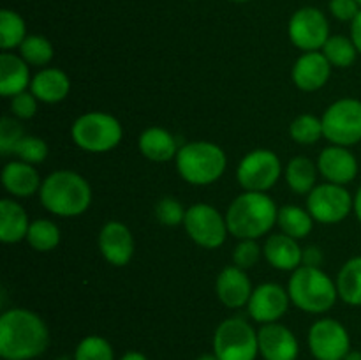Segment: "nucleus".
I'll return each mask as SVG.
<instances>
[{
  "mask_svg": "<svg viewBox=\"0 0 361 360\" xmlns=\"http://www.w3.org/2000/svg\"><path fill=\"white\" fill-rule=\"evenodd\" d=\"M317 164H314L309 157H293L286 166V182L289 189L296 194H309L316 187Z\"/></svg>",
  "mask_w": 361,
  "mask_h": 360,
  "instance_id": "bb28decb",
  "label": "nucleus"
},
{
  "mask_svg": "<svg viewBox=\"0 0 361 360\" xmlns=\"http://www.w3.org/2000/svg\"><path fill=\"white\" fill-rule=\"evenodd\" d=\"M39 200L46 210L59 217H78L92 203L90 184L80 173L59 169L42 180Z\"/></svg>",
  "mask_w": 361,
  "mask_h": 360,
  "instance_id": "7ed1b4c3",
  "label": "nucleus"
},
{
  "mask_svg": "<svg viewBox=\"0 0 361 360\" xmlns=\"http://www.w3.org/2000/svg\"><path fill=\"white\" fill-rule=\"evenodd\" d=\"M140 152L154 162H168L178 154L176 138L164 127H148L137 140Z\"/></svg>",
  "mask_w": 361,
  "mask_h": 360,
  "instance_id": "b1692460",
  "label": "nucleus"
},
{
  "mask_svg": "<svg viewBox=\"0 0 361 360\" xmlns=\"http://www.w3.org/2000/svg\"><path fill=\"white\" fill-rule=\"evenodd\" d=\"M27 134H25L23 126L16 116H2V120H0V152H2V155L13 154L16 145Z\"/></svg>",
  "mask_w": 361,
  "mask_h": 360,
  "instance_id": "c9c22d12",
  "label": "nucleus"
},
{
  "mask_svg": "<svg viewBox=\"0 0 361 360\" xmlns=\"http://www.w3.org/2000/svg\"><path fill=\"white\" fill-rule=\"evenodd\" d=\"M289 136L293 138V141L300 145H314L324 138L323 134V120L317 119L316 115H309V113H303V115L296 116L295 120L289 126Z\"/></svg>",
  "mask_w": 361,
  "mask_h": 360,
  "instance_id": "473e14b6",
  "label": "nucleus"
},
{
  "mask_svg": "<svg viewBox=\"0 0 361 360\" xmlns=\"http://www.w3.org/2000/svg\"><path fill=\"white\" fill-rule=\"evenodd\" d=\"M120 360H148L147 355H143L141 352H127L120 356Z\"/></svg>",
  "mask_w": 361,
  "mask_h": 360,
  "instance_id": "c03bdc74",
  "label": "nucleus"
},
{
  "mask_svg": "<svg viewBox=\"0 0 361 360\" xmlns=\"http://www.w3.org/2000/svg\"><path fill=\"white\" fill-rule=\"evenodd\" d=\"M27 240L35 251L48 253V251H53L60 244V229L49 219H35V221L30 222Z\"/></svg>",
  "mask_w": 361,
  "mask_h": 360,
  "instance_id": "7c9ffc66",
  "label": "nucleus"
},
{
  "mask_svg": "<svg viewBox=\"0 0 361 360\" xmlns=\"http://www.w3.org/2000/svg\"><path fill=\"white\" fill-rule=\"evenodd\" d=\"M99 249L113 267H126L134 254V239L130 229L120 221H108L99 233Z\"/></svg>",
  "mask_w": 361,
  "mask_h": 360,
  "instance_id": "dca6fc26",
  "label": "nucleus"
},
{
  "mask_svg": "<svg viewBox=\"0 0 361 360\" xmlns=\"http://www.w3.org/2000/svg\"><path fill=\"white\" fill-rule=\"evenodd\" d=\"M344 360H361V352H358V349H351V352L345 355Z\"/></svg>",
  "mask_w": 361,
  "mask_h": 360,
  "instance_id": "a18cd8bd",
  "label": "nucleus"
},
{
  "mask_svg": "<svg viewBox=\"0 0 361 360\" xmlns=\"http://www.w3.org/2000/svg\"><path fill=\"white\" fill-rule=\"evenodd\" d=\"M279 208L267 193L245 191L236 196L226 212V222L238 240H257L277 224Z\"/></svg>",
  "mask_w": 361,
  "mask_h": 360,
  "instance_id": "f03ea898",
  "label": "nucleus"
},
{
  "mask_svg": "<svg viewBox=\"0 0 361 360\" xmlns=\"http://www.w3.org/2000/svg\"><path fill=\"white\" fill-rule=\"evenodd\" d=\"M351 39L361 55V11L358 13V16L351 21Z\"/></svg>",
  "mask_w": 361,
  "mask_h": 360,
  "instance_id": "79ce46f5",
  "label": "nucleus"
},
{
  "mask_svg": "<svg viewBox=\"0 0 361 360\" xmlns=\"http://www.w3.org/2000/svg\"><path fill=\"white\" fill-rule=\"evenodd\" d=\"M277 224L281 226L282 233L300 240L305 239L314 228V217L307 208L298 207V205H284L279 208Z\"/></svg>",
  "mask_w": 361,
  "mask_h": 360,
  "instance_id": "cd10ccee",
  "label": "nucleus"
},
{
  "mask_svg": "<svg viewBox=\"0 0 361 360\" xmlns=\"http://www.w3.org/2000/svg\"><path fill=\"white\" fill-rule=\"evenodd\" d=\"M323 134L331 145L351 147L361 141V101L338 99L330 104L321 116Z\"/></svg>",
  "mask_w": 361,
  "mask_h": 360,
  "instance_id": "6e6552de",
  "label": "nucleus"
},
{
  "mask_svg": "<svg viewBox=\"0 0 361 360\" xmlns=\"http://www.w3.org/2000/svg\"><path fill=\"white\" fill-rule=\"evenodd\" d=\"M259 355L263 360H296L300 355V344L291 328L282 323L261 325L257 330Z\"/></svg>",
  "mask_w": 361,
  "mask_h": 360,
  "instance_id": "2eb2a0df",
  "label": "nucleus"
},
{
  "mask_svg": "<svg viewBox=\"0 0 361 360\" xmlns=\"http://www.w3.org/2000/svg\"><path fill=\"white\" fill-rule=\"evenodd\" d=\"M317 169L326 182L345 186L358 175V161L355 154L348 150V147L330 145L321 150L317 157Z\"/></svg>",
  "mask_w": 361,
  "mask_h": 360,
  "instance_id": "f3484780",
  "label": "nucleus"
},
{
  "mask_svg": "<svg viewBox=\"0 0 361 360\" xmlns=\"http://www.w3.org/2000/svg\"><path fill=\"white\" fill-rule=\"evenodd\" d=\"M73 360H115V349L102 335H87L78 342Z\"/></svg>",
  "mask_w": 361,
  "mask_h": 360,
  "instance_id": "72a5a7b5",
  "label": "nucleus"
},
{
  "mask_svg": "<svg viewBox=\"0 0 361 360\" xmlns=\"http://www.w3.org/2000/svg\"><path fill=\"white\" fill-rule=\"evenodd\" d=\"M323 261V253L317 246H309L303 249V260L302 265H309V267H319Z\"/></svg>",
  "mask_w": 361,
  "mask_h": 360,
  "instance_id": "a19ab883",
  "label": "nucleus"
},
{
  "mask_svg": "<svg viewBox=\"0 0 361 360\" xmlns=\"http://www.w3.org/2000/svg\"><path fill=\"white\" fill-rule=\"evenodd\" d=\"M49 346L46 321L34 311L13 307L0 316V356L4 360H34Z\"/></svg>",
  "mask_w": 361,
  "mask_h": 360,
  "instance_id": "f257e3e1",
  "label": "nucleus"
},
{
  "mask_svg": "<svg viewBox=\"0 0 361 360\" xmlns=\"http://www.w3.org/2000/svg\"><path fill=\"white\" fill-rule=\"evenodd\" d=\"M30 221L20 203L4 198L0 201V240L4 244H18L27 239Z\"/></svg>",
  "mask_w": 361,
  "mask_h": 360,
  "instance_id": "393cba45",
  "label": "nucleus"
},
{
  "mask_svg": "<svg viewBox=\"0 0 361 360\" xmlns=\"http://www.w3.org/2000/svg\"><path fill=\"white\" fill-rule=\"evenodd\" d=\"M291 302L303 313L323 314L335 306L338 299L337 282L319 267L302 265L291 274L288 282Z\"/></svg>",
  "mask_w": 361,
  "mask_h": 360,
  "instance_id": "20e7f679",
  "label": "nucleus"
},
{
  "mask_svg": "<svg viewBox=\"0 0 361 360\" xmlns=\"http://www.w3.org/2000/svg\"><path fill=\"white\" fill-rule=\"evenodd\" d=\"M337 289L342 302L348 306H361V256L345 261L337 275Z\"/></svg>",
  "mask_w": 361,
  "mask_h": 360,
  "instance_id": "a878e982",
  "label": "nucleus"
},
{
  "mask_svg": "<svg viewBox=\"0 0 361 360\" xmlns=\"http://www.w3.org/2000/svg\"><path fill=\"white\" fill-rule=\"evenodd\" d=\"M282 175V162L274 150L256 148L240 161L236 179L245 191L268 193Z\"/></svg>",
  "mask_w": 361,
  "mask_h": 360,
  "instance_id": "1a4fd4ad",
  "label": "nucleus"
},
{
  "mask_svg": "<svg viewBox=\"0 0 361 360\" xmlns=\"http://www.w3.org/2000/svg\"><path fill=\"white\" fill-rule=\"evenodd\" d=\"M196 360H219V359L215 356V353H203V355L197 356Z\"/></svg>",
  "mask_w": 361,
  "mask_h": 360,
  "instance_id": "49530a36",
  "label": "nucleus"
},
{
  "mask_svg": "<svg viewBox=\"0 0 361 360\" xmlns=\"http://www.w3.org/2000/svg\"><path fill=\"white\" fill-rule=\"evenodd\" d=\"M289 302L291 299H289L288 289L275 282H264L254 288L247 304V311L256 323H277L288 313Z\"/></svg>",
  "mask_w": 361,
  "mask_h": 360,
  "instance_id": "4468645a",
  "label": "nucleus"
},
{
  "mask_svg": "<svg viewBox=\"0 0 361 360\" xmlns=\"http://www.w3.org/2000/svg\"><path fill=\"white\" fill-rule=\"evenodd\" d=\"M321 52L331 64V67H341V69L353 66L356 55H358V49H356L353 39L345 37V35H330Z\"/></svg>",
  "mask_w": 361,
  "mask_h": 360,
  "instance_id": "c756f323",
  "label": "nucleus"
},
{
  "mask_svg": "<svg viewBox=\"0 0 361 360\" xmlns=\"http://www.w3.org/2000/svg\"><path fill=\"white\" fill-rule=\"evenodd\" d=\"M25 39H27V25L23 18L16 11H0V48L4 52L20 48Z\"/></svg>",
  "mask_w": 361,
  "mask_h": 360,
  "instance_id": "c85d7f7f",
  "label": "nucleus"
},
{
  "mask_svg": "<svg viewBox=\"0 0 361 360\" xmlns=\"http://www.w3.org/2000/svg\"><path fill=\"white\" fill-rule=\"evenodd\" d=\"M30 83V69L21 55L4 52L0 55V94L11 99L27 90Z\"/></svg>",
  "mask_w": 361,
  "mask_h": 360,
  "instance_id": "5701e85b",
  "label": "nucleus"
},
{
  "mask_svg": "<svg viewBox=\"0 0 361 360\" xmlns=\"http://www.w3.org/2000/svg\"><path fill=\"white\" fill-rule=\"evenodd\" d=\"M288 34L293 44L302 52H321L330 39V25L317 7H302L291 16Z\"/></svg>",
  "mask_w": 361,
  "mask_h": 360,
  "instance_id": "ddd939ff",
  "label": "nucleus"
},
{
  "mask_svg": "<svg viewBox=\"0 0 361 360\" xmlns=\"http://www.w3.org/2000/svg\"><path fill=\"white\" fill-rule=\"evenodd\" d=\"M263 256L274 268L282 272H295L302 267L303 249L298 240L286 233H275L267 239L263 246Z\"/></svg>",
  "mask_w": 361,
  "mask_h": 360,
  "instance_id": "aec40b11",
  "label": "nucleus"
},
{
  "mask_svg": "<svg viewBox=\"0 0 361 360\" xmlns=\"http://www.w3.org/2000/svg\"><path fill=\"white\" fill-rule=\"evenodd\" d=\"M212 344L219 360H256L259 355L257 330L243 318L221 321Z\"/></svg>",
  "mask_w": 361,
  "mask_h": 360,
  "instance_id": "0eeeda50",
  "label": "nucleus"
},
{
  "mask_svg": "<svg viewBox=\"0 0 361 360\" xmlns=\"http://www.w3.org/2000/svg\"><path fill=\"white\" fill-rule=\"evenodd\" d=\"M53 53H55L53 52V44L49 42V39L44 37V35H27V39H25L20 46L21 59H23L28 66H48L53 59Z\"/></svg>",
  "mask_w": 361,
  "mask_h": 360,
  "instance_id": "2f4dec72",
  "label": "nucleus"
},
{
  "mask_svg": "<svg viewBox=\"0 0 361 360\" xmlns=\"http://www.w3.org/2000/svg\"><path fill=\"white\" fill-rule=\"evenodd\" d=\"M2 186L14 198H30L39 193L42 180L34 166L18 159L4 166Z\"/></svg>",
  "mask_w": 361,
  "mask_h": 360,
  "instance_id": "412c9836",
  "label": "nucleus"
},
{
  "mask_svg": "<svg viewBox=\"0 0 361 360\" xmlns=\"http://www.w3.org/2000/svg\"><path fill=\"white\" fill-rule=\"evenodd\" d=\"M356 2H358V4H360V7H361V0H356Z\"/></svg>",
  "mask_w": 361,
  "mask_h": 360,
  "instance_id": "8fccbe9b",
  "label": "nucleus"
},
{
  "mask_svg": "<svg viewBox=\"0 0 361 360\" xmlns=\"http://www.w3.org/2000/svg\"><path fill=\"white\" fill-rule=\"evenodd\" d=\"M353 210H355L356 217H358V221L361 222V187L358 191H356V194H355V203H353Z\"/></svg>",
  "mask_w": 361,
  "mask_h": 360,
  "instance_id": "37998d69",
  "label": "nucleus"
},
{
  "mask_svg": "<svg viewBox=\"0 0 361 360\" xmlns=\"http://www.w3.org/2000/svg\"><path fill=\"white\" fill-rule=\"evenodd\" d=\"M178 175L192 186H208L224 175L228 157L212 141H190L180 147L175 157Z\"/></svg>",
  "mask_w": 361,
  "mask_h": 360,
  "instance_id": "39448f33",
  "label": "nucleus"
},
{
  "mask_svg": "<svg viewBox=\"0 0 361 360\" xmlns=\"http://www.w3.org/2000/svg\"><path fill=\"white\" fill-rule=\"evenodd\" d=\"M215 292H217L219 300L229 309H240V307L249 304L250 295H252V284L243 268L231 265V267L222 268L221 274L215 281Z\"/></svg>",
  "mask_w": 361,
  "mask_h": 360,
  "instance_id": "6ab92c4d",
  "label": "nucleus"
},
{
  "mask_svg": "<svg viewBox=\"0 0 361 360\" xmlns=\"http://www.w3.org/2000/svg\"><path fill=\"white\" fill-rule=\"evenodd\" d=\"M185 214L187 208H183V205L176 198L166 196L162 200H159L157 205H155V217H157V221L161 224L169 226V228L183 224Z\"/></svg>",
  "mask_w": 361,
  "mask_h": 360,
  "instance_id": "f704fd0d",
  "label": "nucleus"
},
{
  "mask_svg": "<svg viewBox=\"0 0 361 360\" xmlns=\"http://www.w3.org/2000/svg\"><path fill=\"white\" fill-rule=\"evenodd\" d=\"M307 342L316 360H344L345 355L351 352V337L348 328L334 318L314 321Z\"/></svg>",
  "mask_w": 361,
  "mask_h": 360,
  "instance_id": "f8f14e48",
  "label": "nucleus"
},
{
  "mask_svg": "<svg viewBox=\"0 0 361 360\" xmlns=\"http://www.w3.org/2000/svg\"><path fill=\"white\" fill-rule=\"evenodd\" d=\"M187 235L194 244L204 249H217L226 242L228 236V222L226 217L208 203H194L187 208L185 221Z\"/></svg>",
  "mask_w": 361,
  "mask_h": 360,
  "instance_id": "9d476101",
  "label": "nucleus"
},
{
  "mask_svg": "<svg viewBox=\"0 0 361 360\" xmlns=\"http://www.w3.org/2000/svg\"><path fill=\"white\" fill-rule=\"evenodd\" d=\"M233 2H240V4H242V2H249V0H233Z\"/></svg>",
  "mask_w": 361,
  "mask_h": 360,
  "instance_id": "09e8293b",
  "label": "nucleus"
},
{
  "mask_svg": "<svg viewBox=\"0 0 361 360\" xmlns=\"http://www.w3.org/2000/svg\"><path fill=\"white\" fill-rule=\"evenodd\" d=\"M355 198L344 186L324 182L316 186L307 196V210L314 221L323 224H337L342 222L353 210Z\"/></svg>",
  "mask_w": 361,
  "mask_h": 360,
  "instance_id": "9b49d317",
  "label": "nucleus"
},
{
  "mask_svg": "<svg viewBox=\"0 0 361 360\" xmlns=\"http://www.w3.org/2000/svg\"><path fill=\"white\" fill-rule=\"evenodd\" d=\"M20 161L28 162V164H39L48 157V145L44 140L37 136H25L20 143L16 145L13 152Z\"/></svg>",
  "mask_w": 361,
  "mask_h": 360,
  "instance_id": "e433bc0d",
  "label": "nucleus"
},
{
  "mask_svg": "<svg viewBox=\"0 0 361 360\" xmlns=\"http://www.w3.org/2000/svg\"><path fill=\"white\" fill-rule=\"evenodd\" d=\"M123 129L118 119L104 112H88L74 120L71 138L81 150L104 154L122 141Z\"/></svg>",
  "mask_w": 361,
  "mask_h": 360,
  "instance_id": "423d86ee",
  "label": "nucleus"
},
{
  "mask_svg": "<svg viewBox=\"0 0 361 360\" xmlns=\"http://www.w3.org/2000/svg\"><path fill=\"white\" fill-rule=\"evenodd\" d=\"M30 92L46 104H55L63 101L71 92V80L62 69L44 67L39 71L30 83Z\"/></svg>",
  "mask_w": 361,
  "mask_h": 360,
  "instance_id": "4be33fe9",
  "label": "nucleus"
},
{
  "mask_svg": "<svg viewBox=\"0 0 361 360\" xmlns=\"http://www.w3.org/2000/svg\"><path fill=\"white\" fill-rule=\"evenodd\" d=\"M56 360H71V356H67V355H62V356H59V359Z\"/></svg>",
  "mask_w": 361,
  "mask_h": 360,
  "instance_id": "de8ad7c7",
  "label": "nucleus"
},
{
  "mask_svg": "<svg viewBox=\"0 0 361 360\" xmlns=\"http://www.w3.org/2000/svg\"><path fill=\"white\" fill-rule=\"evenodd\" d=\"M361 11L356 0H330V13L341 21H353Z\"/></svg>",
  "mask_w": 361,
  "mask_h": 360,
  "instance_id": "ea45409f",
  "label": "nucleus"
},
{
  "mask_svg": "<svg viewBox=\"0 0 361 360\" xmlns=\"http://www.w3.org/2000/svg\"><path fill=\"white\" fill-rule=\"evenodd\" d=\"M331 64L323 52H305L291 69V80L300 90L316 92L328 83Z\"/></svg>",
  "mask_w": 361,
  "mask_h": 360,
  "instance_id": "a211bd4d",
  "label": "nucleus"
},
{
  "mask_svg": "<svg viewBox=\"0 0 361 360\" xmlns=\"http://www.w3.org/2000/svg\"><path fill=\"white\" fill-rule=\"evenodd\" d=\"M37 102L39 99L32 92L25 90L11 97V113L18 120H28L37 113Z\"/></svg>",
  "mask_w": 361,
  "mask_h": 360,
  "instance_id": "58836bf2",
  "label": "nucleus"
},
{
  "mask_svg": "<svg viewBox=\"0 0 361 360\" xmlns=\"http://www.w3.org/2000/svg\"><path fill=\"white\" fill-rule=\"evenodd\" d=\"M261 253H263V251H261L259 244H257L256 240H240V242L236 244L235 251H233V265L243 268V270L252 268L254 265L259 261Z\"/></svg>",
  "mask_w": 361,
  "mask_h": 360,
  "instance_id": "4c0bfd02",
  "label": "nucleus"
}]
</instances>
